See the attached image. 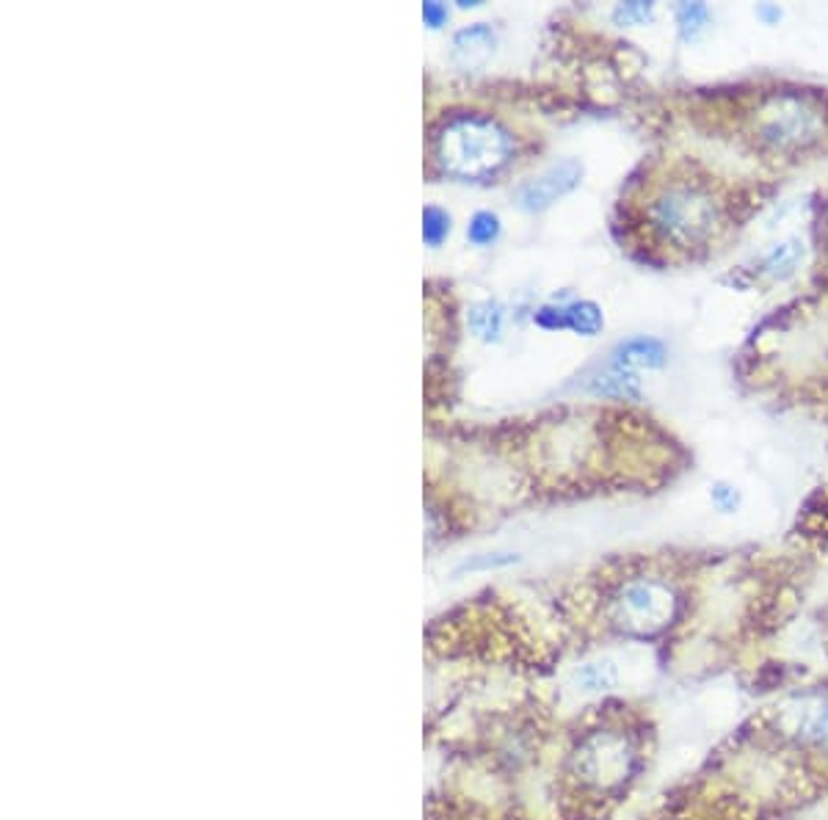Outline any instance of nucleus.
I'll list each match as a JSON object with an SVG mask.
<instances>
[{
    "label": "nucleus",
    "instance_id": "f257e3e1",
    "mask_svg": "<svg viewBox=\"0 0 828 820\" xmlns=\"http://www.w3.org/2000/svg\"><path fill=\"white\" fill-rule=\"evenodd\" d=\"M641 222L657 249L696 255L709 249L729 227V202L704 174L672 168L646 191Z\"/></svg>",
    "mask_w": 828,
    "mask_h": 820
},
{
    "label": "nucleus",
    "instance_id": "f03ea898",
    "mask_svg": "<svg viewBox=\"0 0 828 820\" xmlns=\"http://www.w3.org/2000/svg\"><path fill=\"white\" fill-rule=\"evenodd\" d=\"M514 155V139L492 116L456 114L433 136V161L450 177L483 180L498 174Z\"/></svg>",
    "mask_w": 828,
    "mask_h": 820
},
{
    "label": "nucleus",
    "instance_id": "7ed1b4c3",
    "mask_svg": "<svg viewBox=\"0 0 828 820\" xmlns=\"http://www.w3.org/2000/svg\"><path fill=\"white\" fill-rule=\"evenodd\" d=\"M641 755L633 735L624 729H594L577 744L572 771L585 790L616 793L638 773Z\"/></svg>",
    "mask_w": 828,
    "mask_h": 820
},
{
    "label": "nucleus",
    "instance_id": "20e7f679",
    "mask_svg": "<svg viewBox=\"0 0 828 820\" xmlns=\"http://www.w3.org/2000/svg\"><path fill=\"white\" fill-rule=\"evenodd\" d=\"M679 597L661 577H633L622 583L611 599V619L630 636L650 638L677 619Z\"/></svg>",
    "mask_w": 828,
    "mask_h": 820
},
{
    "label": "nucleus",
    "instance_id": "39448f33",
    "mask_svg": "<svg viewBox=\"0 0 828 820\" xmlns=\"http://www.w3.org/2000/svg\"><path fill=\"white\" fill-rule=\"evenodd\" d=\"M818 133V114L796 98H774L757 116L759 142L774 150H798L815 142Z\"/></svg>",
    "mask_w": 828,
    "mask_h": 820
},
{
    "label": "nucleus",
    "instance_id": "423d86ee",
    "mask_svg": "<svg viewBox=\"0 0 828 820\" xmlns=\"http://www.w3.org/2000/svg\"><path fill=\"white\" fill-rule=\"evenodd\" d=\"M580 177H583V166H580V161H574V158L558 161V164L544 168L539 177H533L531 183L522 185L520 207L528 213L548 211V207L555 205L558 199H563L569 191L577 188Z\"/></svg>",
    "mask_w": 828,
    "mask_h": 820
},
{
    "label": "nucleus",
    "instance_id": "0eeeda50",
    "mask_svg": "<svg viewBox=\"0 0 828 820\" xmlns=\"http://www.w3.org/2000/svg\"><path fill=\"white\" fill-rule=\"evenodd\" d=\"M787 724H790V735L804 749L828 760V696L801 701L798 710L787 713Z\"/></svg>",
    "mask_w": 828,
    "mask_h": 820
},
{
    "label": "nucleus",
    "instance_id": "6e6552de",
    "mask_svg": "<svg viewBox=\"0 0 828 820\" xmlns=\"http://www.w3.org/2000/svg\"><path fill=\"white\" fill-rule=\"evenodd\" d=\"M494 37L492 28L487 22H476V25H464L461 31L453 33V42H450V59L461 70H481L494 53Z\"/></svg>",
    "mask_w": 828,
    "mask_h": 820
},
{
    "label": "nucleus",
    "instance_id": "1a4fd4ad",
    "mask_svg": "<svg viewBox=\"0 0 828 820\" xmlns=\"http://www.w3.org/2000/svg\"><path fill=\"white\" fill-rule=\"evenodd\" d=\"M666 362V346L655 337H630L619 342L613 353V368L633 370V368H661Z\"/></svg>",
    "mask_w": 828,
    "mask_h": 820
},
{
    "label": "nucleus",
    "instance_id": "9d476101",
    "mask_svg": "<svg viewBox=\"0 0 828 820\" xmlns=\"http://www.w3.org/2000/svg\"><path fill=\"white\" fill-rule=\"evenodd\" d=\"M804 240L801 238H785L779 244L770 246L768 252L759 260V274H765L774 283H781V279L793 277V274L801 268L804 263Z\"/></svg>",
    "mask_w": 828,
    "mask_h": 820
},
{
    "label": "nucleus",
    "instance_id": "9b49d317",
    "mask_svg": "<svg viewBox=\"0 0 828 820\" xmlns=\"http://www.w3.org/2000/svg\"><path fill=\"white\" fill-rule=\"evenodd\" d=\"M622 679V672L613 660H589L580 663L577 668L572 672V685L583 694H607L613 690Z\"/></svg>",
    "mask_w": 828,
    "mask_h": 820
},
{
    "label": "nucleus",
    "instance_id": "f8f14e48",
    "mask_svg": "<svg viewBox=\"0 0 828 820\" xmlns=\"http://www.w3.org/2000/svg\"><path fill=\"white\" fill-rule=\"evenodd\" d=\"M503 307H500V301H478L476 307L470 310V329L476 331L481 340L487 342H494L500 340V335H503Z\"/></svg>",
    "mask_w": 828,
    "mask_h": 820
},
{
    "label": "nucleus",
    "instance_id": "ddd939ff",
    "mask_svg": "<svg viewBox=\"0 0 828 820\" xmlns=\"http://www.w3.org/2000/svg\"><path fill=\"white\" fill-rule=\"evenodd\" d=\"M602 327H605V318H602V310L594 301H572V305H566V329L577 331L583 337H594L600 335Z\"/></svg>",
    "mask_w": 828,
    "mask_h": 820
},
{
    "label": "nucleus",
    "instance_id": "4468645a",
    "mask_svg": "<svg viewBox=\"0 0 828 820\" xmlns=\"http://www.w3.org/2000/svg\"><path fill=\"white\" fill-rule=\"evenodd\" d=\"M591 392L596 396H613V398H635L638 396V379L630 370L613 368L611 373L596 376L591 381Z\"/></svg>",
    "mask_w": 828,
    "mask_h": 820
},
{
    "label": "nucleus",
    "instance_id": "2eb2a0df",
    "mask_svg": "<svg viewBox=\"0 0 828 820\" xmlns=\"http://www.w3.org/2000/svg\"><path fill=\"white\" fill-rule=\"evenodd\" d=\"M467 238L476 246H489L500 238V218L492 211H478L470 218V227H467Z\"/></svg>",
    "mask_w": 828,
    "mask_h": 820
},
{
    "label": "nucleus",
    "instance_id": "dca6fc26",
    "mask_svg": "<svg viewBox=\"0 0 828 820\" xmlns=\"http://www.w3.org/2000/svg\"><path fill=\"white\" fill-rule=\"evenodd\" d=\"M450 233V216L437 205H428L422 211V240L428 246H439Z\"/></svg>",
    "mask_w": 828,
    "mask_h": 820
},
{
    "label": "nucleus",
    "instance_id": "f3484780",
    "mask_svg": "<svg viewBox=\"0 0 828 820\" xmlns=\"http://www.w3.org/2000/svg\"><path fill=\"white\" fill-rule=\"evenodd\" d=\"M707 22H709V9L704 3H683L677 9V25L685 39L698 37V33L707 28Z\"/></svg>",
    "mask_w": 828,
    "mask_h": 820
},
{
    "label": "nucleus",
    "instance_id": "a211bd4d",
    "mask_svg": "<svg viewBox=\"0 0 828 820\" xmlns=\"http://www.w3.org/2000/svg\"><path fill=\"white\" fill-rule=\"evenodd\" d=\"M514 553H483V555H472L467 558L464 564L459 566V572H489V570H505V566L517 564Z\"/></svg>",
    "mask_w": 828,
    "mask_h": 820
},
{
    "label": "nucleus",
    "instance_id": "6ab92c4d",
    "mask_svg": "<svg viewBox=\"0 0 828 820\" xmlns=\"http://www.w3.org/2000/svg\"><path fill=\"white\" fill-rule=\"evenodd\" d=\"M652 17V3H619L613 11V20L619 25H638V22L650 20Z\"/></svg>",
    "mask_w": 828,
    "mask_h": 820
},
{
    "label": "nucleus",
    "instance_id": "aec40b11",
    "mask_svg": "<svg viewBox=\"0 0 828 820\" xmlns=\"http://www.w3.org/2000/svg\"><path fill=\"white\" fill-rule=\"evenodd\" d=\"M709 500H713V505L718 511L732 514V511H737V505H740V492H737L735 486L718 481V484H713V490H709Z\"/></svg>",
    "mask_w": 828,
    "mask_h": 820
},
{
    "label": "nucleus",
    "instance_id": "412c9836",
    "mask_svg": "<svg viewBox=\"0 0 828 820\" xmlns=\"http://www.w3.org/2000/svg\"><path fill=\"white\" fill-rule=\"evenodd\" d=\"M533 321L542 329H566V307H542V310H536Z\"/></svg>",
    "mask_w": 828,
    "mask_h": 820
},
{
    "label": "nucleus",
    "instance_id": "4be33fe9",
    "mask_svg": "<svg viewBox=\"0 0 828 820\" xmlns=\"http://www.w3.org/2000/svg\"><path fill=\"white\" fill-rule=\"evenodd\" d=\"M422 20L428 28H442L448 22V6L437 3V0H426L422 3Z\"/></svg>",
    "mask_w": 828,
    "mask_h": 820
},
{
    "label": "nucleus",
    "instance_id": "5701e85b",
    "mask_svg": "<svg viewBox=\"0 0 828 820\" xmlns=\"http://www.w3.org/2000/svg\"><path fill=\"white\" fill-rule=\"evenodd\" d=\"M757 14H759V17H765V20H768V22L781 20V11H779V9H774V6H763V9H759Z\"/></svg>",
    "mask_w": 828,
    "mask_h": 820
}]
</instances>
